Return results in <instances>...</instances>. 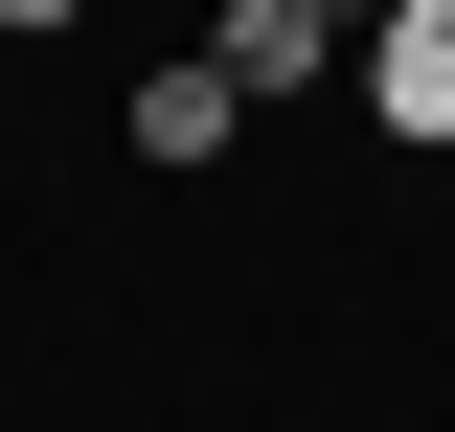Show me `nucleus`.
Segmentation results:
<instances>
[{"label":"nucleus","mask_w":455,"mask_h":432,"mask_svg":"<svg viewBox=\"0 0 455 432\" xmlns=\"http://www.w3.org/2000/svg\"><path fill=\"white\" fill-rule=\"evenodd\" d=\"M228 68H251V114L319 92V68H341V0H228Z\"/></svg>","instance_id":"nucleus-1"},{"label":"nucleus","mask_w":455,"mask_h":432,"mask_svg":"<svg viewBox=\"0 0 455 432\" xmlns=\"http://www.w3.org/2000/svg\"><path fill=\"white\" fill-rule=\"evenodd\" d=\"M228 137H251V68H228V46H205V68H160V92H137V160H228Z\"/></svg>","instance_id":"nucleus-2"},{"label":"nucleus","mask_w":455,"mask_h":432,"mask_svg":"<svg viewBox=\"0 0 455 432\" xmlns=\"http://www.w3.org/2000/svg\"><path fill=\"white\" fill-rule=\"evenodd\" d=\"M0 23H68V0H0Z\"/></svg>","instance_id":"nucleus-3"},{"label":"nucleus","mask_w":455,"mask_h":432,"mask_svg":"<svg viewBox=\"0 0 455 432\" xmlns=\"http://www.w3.org/2000/svg\"><path fill=\"white\" fill-rule=\"evenodd\" d=\"M341 23H387V0H341Z\"/></svg>","instance_id":"nucleus-4"}]
</instances>
